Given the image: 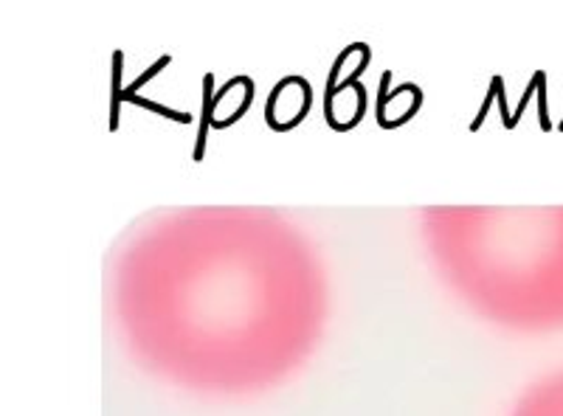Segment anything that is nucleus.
I'll return each instance as SVG.
<instances>
[{
	"instance_id": "nucleus-3",
	"label": "nucleus",
	"mask_w": 563,
	"mask_h": 416,
	"mask_svg": "<svg viewBox=\"0 0 563 416\" xmlns=\"http://www.w3.org/2000/svg\"><path fill=\"white\" fill-rule=\"evenodd\" d=\"M507 416H563V369L532 380L510 405Z\"/></svg>"
},
{
	"instance_id": "nucleus-4",
	"label": "nucleus",
	"mask_w": 563,
	"mask_h": 416,
	"mask_svg": "<svg viewBox=\"0 0 563 416\" xmlns=\"http://www.w3.org/2000/svg\"><path fill=\"white\" fill-rule=\"evenodd\" d=\"M308 104H310V90L308 82H301V79H288V82H279L274 88L268 99V119L276 115V110H285V119L279 124L282 130L294 127L299 124L305 115H308Z\"/></svg>"
},
{
	"instance_id": "nucleus-2",
	"label": "nucleus",
	"mask_w": 563,
	"mask_h": 416,
	"mask_svg": "<svg viewBox=\"0 0 563 416\" xmlns=\"http://www.w3.org/2000/svg\"><path fill=\"white\" fill-rule=\"evenodd\" d=\"M420 237L467 313L501 333H563V205H429Z\"/></svg>"
},
{
	"instance_id": "nucleus-1",
	"label": "nucleus",
	"mask_w": 563,
	"mask_h": 416,
	"mask_svg": "<svg viewBox=\"0 0 563 416\" xmlns=\"http://www.w3.org/2000/svg\"><path fill=\"white\" fill-rule=\"evenodd\" d=\"M110 313L144 374L195 397L249 400L310 363L330 321V279L285 214L184 205L122 245Z\"/></svg>"
}]
</instances>
